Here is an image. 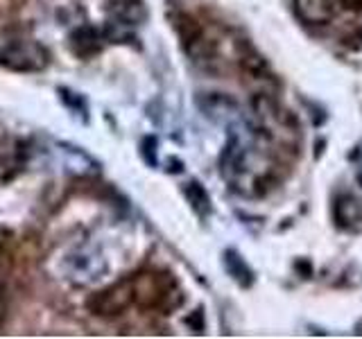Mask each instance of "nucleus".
<instances>
[{
    "mask_svg": "<svg viewBox=\"0 0 362 339\" xmlns=\"http://www.w3.org/2000/svg\"><path fill=\"white\" fill-rule=\"evenodd\" d=\"M0 66L16 73H37L48 66V52L32 41H11L0 48Z\"/></svg>",
    "mask_w": 362,
    "mask_h": 339,
    "instance_id": "7ed1b4c3",
    "label": "nucleus"
},
{
    "mask_svg": "<svg viewBox=\"0 0 362 339\" xmlns=\"http://www.w3.org/2000/svg\"><path fill=\"white\" fill-rule=\"evenodd\" d=\"M59 95H62V100H64L66 105L71 107L75 113H77V109H79V113H82L84 120H86V102H84V97H79V95L71 93L68 88H59Z\"/></svg>",
    "mask_w": 362,
    "mask_h": 339,
    "instance_id": "9b49d317",
    "label": "nucleus"
},
{
    "mask_svg": "<svg viewBox=\"0 0 362 339\" xmlns=\"http://www.w3.org/2000/svg\"><path fill=\"white\" fill-rule=\"evenodd\" d=\"M184 195L192 206V210H195L199 218H206V215L211 213V197L199 181H188V184L184 186Z\"/></svg>",
    "mask_w": 362,
    "mask_h": 339,
    "instance_id": "9d476101",
    "label": "nucleus"
},
{
    "mask_svg": "<svg viewBox=\"0 0 362 339\" xmlns=\"http://www.w3.org/2000/svg\"><path fill=\"white\" fill-rule=\"evenodd\" d=\"M134 303V285L132 278H124L116 285L102 290L88 299V310L98 316H116Z\"/></svg>",
    "mask_w": 362,
    "mask_h": 339,
    "instance_id": "20e7f679",
    "label": "nucleus"
},
{
    "mask_svg": "<svg viewBox=\"0 0 362 339\" xmlns=\"http://www.w3.org/2000/svg\"><path fill=\"white\" fill-rule=\"evenodd\" d=\"M62 147H64V156H66L64 163L73 174H95L98 172V163L88 154H84L82 150H77V147H71V145H62Z\"/></svg>",
    "mask_w": 362,
    "mask_h": 339,
    "instance_id": "6e6552de",
    "label": "nucleus"
},
{
    "mask_svg": "<svg viewBox=\"0 0 362 339\" xmlns=\"http://www.w3.org/2000/svg\"><path fill=\"white\" fill-rule=\"evenodd\" d=\"M294 11L305 25H326L331 23L335 7L333 0H294Z\"/></svg>",
    "mask_w": 362,
    "mask_h": 339,
    "instance_id": "423d86ee",
    "label": "nucleus"
},
{
    "mask_svg": "<svg viewBox=\"0 0 362 339\" xmlns=\"http://www.w3.org/2000/svg\"><path fill=\"white\" fill-rule=\"evenodd\" d=\"M107 274V260L95 246H77L64 258V278L73 285H95Z\"/></svg>",
    "mask_w": 362,
    "mask_h": 339,
    "instance_id": "f03ea898",
    "label": "nucleus"
},
{
    "mask_svg": "<svg viewBox=\"0 0 362 339\" xmlns=\"http://www.w3.org/2000/svg\"><path fill=\"white\" fill-rule=\"evenodd\" d=\"M335 222L342 229H356L362 224V201L354 195H342L335 201Z\"/></svg>",
    "mask_w": 362,
    "mask_h": 339,
    "instance_id": "0eeeda50",
    "label": "nucleus"
},
{
    "mask_svg": "<svg viewBox=\"0 0 362 339\" xmlns=\"http://www.w3.org/2000/svg\"><path fill=\"white\" fill-rule=\"evenodd\" d=\"M346 9H360L362 7V0H339Z\"/></svg>",
    "mask_w": 362,
    "mask_h": 339,
    "instance_id": "ddd939ff",
    "label": "nucleus"
},
{
    "mask_svg": "<svg viewBox=\"0 0 362 339\" xmlns=\"http://www.w3.org/2000/svg\"><path fill=\"white\" fill-rule=\"evenodd\" d=\"M141 154L145 158V163H150L152 167H156V138H154V136H147V138H143Z\"/></svg>",
    "mask_w": 362,
    "mask_h": 339,
    "instance_id": "f8f14e48",
    "label": "nucleus"
},
{
    "mask_svg": "<svg viewBox=\"0 0 362 339\" xmlns=\"http://www.w3.org/2000/svg\"><path fill=\"white\" fill-rule=\"evenodd\" d=\"M102 45H105V34L95 30L93 25H79L68 37V48H71L73 54L82 56V59L98 54L102 50Z\"/></svg>",
    "mask_w": 362,
    "mask_h": 339,
    "instance_id": "39448f33",
    "label": "nucleus"
},
{
    "mask_svg": "<svg viewBox=\"0 0 362 339\" xmlns=\"http://www.w3.org/2000/svg\"><path fill=\"white\" fill-rule=\"evenodd\" d=\"M224 267L229 271V276L238 282V285L249 287L254 282V271L249 269V265L240 258V254L235 251H224Z\"/></svg>",
    "mask_w": 362,
    "mask_h": 339,
    "instance_id": "1a4fd4ad",
    "label": "nucleus"
},
{
    "mask_svg": "<svg viewBox=\"0 0 362 339\" xmlns=\"http://www.w3.org/2000/svg\"><path fill=\"white\" fill-rule=\"evenodd\" d=\"M134 285V303L145 310H175L181 305V294L177 282L170 274H156L145 271L132 278Z\"/></svg>",
    "mask_w": 362,
    "mask_h": 339,
    "instance_id": "f257e3e1",
    "label": "nucleus"
}]
</instances>
